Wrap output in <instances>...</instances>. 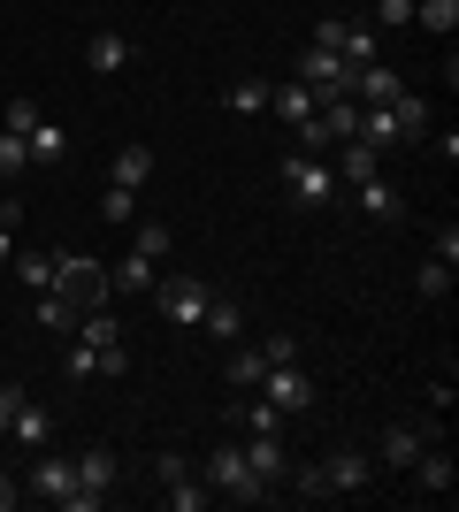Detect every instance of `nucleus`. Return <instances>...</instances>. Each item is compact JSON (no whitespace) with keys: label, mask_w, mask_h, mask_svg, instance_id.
Here are the masks:
<instances>
[{"label":"nucleus","mask_w":459,"mask_h":512,"mask_svg":"<svg viewBox=\"0 0 459 512\" xmlns=\"http://www.w3.org/2000/svg\"><path fill=\"white\" fill-rule=\"evenodd\" d=\"M207 490L215 497H230V505H261V482H253V467H245V451L238 444H215L207 451Z\"/></svg>","instance_id":"obj_1"},{"label":"nucleus","mask_w":459,"mask_h":512,"mask_svg":"<svg viewBox=\"0 0 459 512\" xmlns=\"http://www.w3.org/2000/svg\"><path fill=\"white\" fill-rule=\"evenodd\" d=\"M284 192H291V207H329V199H337L329 153H291V161H284Z\"/></svg>","instance_id":"obj_2"},{"label":"nucleus","mask_w":459,"mask_h":512,"mask_svg":"<svg viewBox=\"0 0 459 512\" xmlns=\"http://www.w3.org/2000/svg\"><path fill=\"white\" fill-rule=\"evenodd\" d=\"M146 299L161 306V321H176V329H199V314H207V299H215V291H207L199 276H161Z\"/></svg>","instance_id":"obj_3"},{"label":"nucleus","mask_w":459,"mask_h":512,"mask_svg":"<svg viewBox=\"0 0 459 512\" xmlns=\"http://www.w3.org/2000/svg\"><path fill=\"white\" fill-rule=\"evenodd\" d=\"M299 85L314 92V100H337V92H352V62L337 54V46H306L299 54Z\"/></svg>","instance_id":"obj_4"},{"label":"nucleus","mask_w":459,"mask_h":512,"mask_svg":"<svg viewBox=\"0 0 459 512\" xmlns=\"http://www.w3.org/2000/svg\"><path fill=\"white\" fill-rule=\"evenodd\" d=\"M253 390H261V398H268V406H276V413H284V421H291V413H306V406H314V375H306L299 360L268 367V375H261V383H253Z\"/></svg>","instance_id":"obj_5"},{"label":"nucleus","mask_w":459,"mask_h":512,"mask_svg":"<svg viewBox=\"0 0 459 512\" xmlns=\"http://www.w3.org/2000/svg\"><path fill=\"white\" fill-rule=\"evenodd\" d=\"M23 490L46 497V505H62V512H77V467H69L62 451H39V467L23 474Z\"/></svg>","instance_id":"obj_6"},{"label":"nucleus","mask_w":459,"mask_h":512,"mask_svg":"<svg viewBox=\"0 0 459 512\" xmlns=\"http://www.w3.org/2000/svg\"><path fill=\"white\" fill-rule=\"evenodd\" d=\"M69 467H77V512L108 505V490H115V451H108V444H85Z\"/></svg>","instance_id":"obj_7"},{"label":"nucleus","mask_w":459,"mask_h":512,"mask_svg":"<svg viewBox=\"0 0 459 512\" xmlns=\"http://www.w3.org/2000/svg\"><path fill=\"white\" fill-rule=\"evenodd\" d=\"M54 291L77 299V306H108V268H92L85 253H69V260H54Z\"/></svg>","instance_id":"obj_8"},{"label":"nucleus","mask_w":459,"mask_h":512,"mask_svg":"<svg viewBox=\"0 0 459 512\" xmlns=\"http://www.w3.org/2000/svg\"><path fill=\"white\" fill-rule=\"evenodd\" d=\"M322 482H329V497H360L375 482V459H368V451H352V444H337L322 459Z\"/></svg>","instance_id":"obj_9"},{"label":"nucleus","mask_w":459,"mask_h":512,"mask_svg":"<svg viewBox=\"0 0 459 512\" xmlns=\"http://www.w3.org/2000/svg\"><path fill=\"white\" fill-rule=\"evenodd\" d=\"M314 46H337L352 69H368V62H375V31H368V23H352V16H322Z\"/></svg>","instance_id":"obj_10"},{"label":"nucleus","mask_w":459,"mask_h":512,"mask_svg":"<svg viewBox=\"0 0 459 512\" xmlns=\"http://www.w3.org/2000/svg\"><path fill=\"white\" fill-rule=\"evenodd\" d=\"M245 467H253V482H261V490H276V482H284L291 474V459H284V436H276V428H253V436H245Z\"/></svg>","instance_id":"obj_11"},{"label":"nucleus","mask_w":459,"mask_h":512,"mask_svg":"<svg viewBox=\"0 0 459 512\" xmlns=\"http://www.w3.org/2000/svg\"><path fill=\"white\" fill-rule=\"evenodd\" d=\"M85 69H92V77L131 69V39H123V31H92V39H85Z\"/></svg>","instance_id":"obj_12"},{"label":"nucleus","mask_w":459,"mask_h":512,"mask_svg":"<svg viewBox=\"0 0 459 512\" xmlns=\"http://www.w3.org/2000/svg\"><path fill=\"white\" fill-rule=\"evenodd\" d=\"M352 138H360V146H398V138H406V123H398V107L383 100V107H360V130H352Z\"/></svg>","instance_id":"obj_13"},{"label":"nucleus","mask_w":459,"mask_h":512,"mask_svg":"<svg viewBox=\"0 0 459 512\" xmlns=\"http://www.w3.org/2000/svg\"><path fill=\"white\" fill-rule=\"evenodd\" d=\"M329 169H337V184H368V176H383V153H375V146H360V138H345Z\"/></svg>","instance_id":"obj_14"},{"label":"nucleus","mask_w":459,"mask_h":512,"mask_svg":"<svg viewBox=\"0 0 459 512\" xmlns=\"http://www.w3.org/2000/svg\"><path fill=\"white\" fill-rule=\"evenodd\" d=\"M314 107H322V100H314V92H306L299 77H291V85H268V115H284L291 130H299V123H314Z\"/></svg>","instance_id":"obj_15"},{"label":"nucleus","mask_w":459,"mask_h":512,"mask_svg":"<svg viewBox=\"0 0 459 512\" xmlns=\"http://www.w3.org/2000/svg\"><path fill=\"white\" fill-rule=\"evenodd\" d=\"M77 344H92V352H115L123 344V321L108 314V306H92V314H77V329H69Z\"/></svg>","instance_id":"obj_16"},{"label":"nucleus","mask_w":459,"mask_h":512,"mask_svg":"<svg viewBox=\"0 0 459 512\" xmlns=\"http://www.w3.org/2000/svg\"><path fill=\"white\" fill-rule=\"evenodd\" d=\"M199 329H207V337H215V344H238V337H245V306H238V299H207V314H199Z\"/></svg>","instance_id":"obj_17"},{"label":"nucleus","mask_w":459,"mask_h":512,"mask_svg":"<svg viewBox=\"0 0 459 512\" xmlns=\"http://www.w3.org/2000/svg\"><path fill=\"white\" fill-rule=\"evenodd\" d=\"M437 428H383V467H414Z\"/></svg>","instance_id":"obj_18"},{"label":"nucleus","mask_w":459,"mask_h":512,"mask_svg":"<svg viewBox=\"0 0 459 512\" xmlns=\"http://www.w3.org/2000/svg\"><path fill=\"white\" fill-rule=\"evenodd\" d=\"M8 436H16L23 451H46V436H54V413L23 398V406H16V421H8Z\"/></svg>","instance_id":"obj_19"},{"label":"nucleus","mask_w":459,"mask_h":512,"mask_svg":"<svg viewBox=\"0 0 459 512\" xmlns=\"http://www.w3.org/2000/svg\"><path fill=\"white\" fill-rule=\"evenodd\" d=\"M23 146H31V169H54V161L69 153V138H62V123H46V115H39V123L23 130Z\"/></svg>","instance_id":"obj_20"},{"label":"nucleus","mask_w":459,"mask_h":512,"mask_svg":"<svg viewBox=\"0 0 459 512\" xmlns=\"http://www.w3.org/2000/svg\"><path fill=\"white\" fill-rule=\"evenodd\" d=\"M207 497H215V490H207L199 474H169V482H161V505H169V512H199Z\"/></svg>","instance_id":"obj_21"},{"label":"nucleus","mask_w":459,"mask_h":512,"mask_svg":"<svg viewBox=\"0 0 459 512\" xmlns=\"http://www.w3.org/2000/svg\"><path fill=\"white\" fill-rule=\"evenodd\" d=\"M222 375H230V383L238 390H253L268 375V360H261V344H230V360H222Z\"/></svg>","instance_id":"obj_22"},{"label":"nucleus","mask_w":459,"mask_h":512,"mask_svg":"<svg viewBox=\"0 0 459 512\" xmlns=\"http://www.w3.org/2000/svg\"><path fill=\"white\" fill-rule=\"evenodd\" d=\"M414 23L429 31V39H452L459 31V0H414Z\"/></svg>","instance_id":"obj_23"},{"label":"nucleus","mask_w":459,"mask_h":512,"mask_svg":"<svg viewBox=\"0 0 459 512\" xmlns=\"http://www.w3.org/2000/svg\"><path fill=\"white\" fill-rule=\"evenodd\" d=\"M360 214H368V222H398L406 207H398V192L383 184V176H368V184H360Z\"/></svg>","instance_id":"obj_24"},{"label":"nucleus","mask_w":459,"mask_h":512,"mask_svg":"<svg viewBox=\"0 0 459 512\" xmlns=\"http://www.w3.org/2000/svg\"><path fill=\"white\" fill-rule=\"evenodd\" d=\"M406 474H414V482H421L429 497H444V490H452V459H444V451H421V459H414Z\"/></svg>","instance_id":"obj_25"},{"label":"nucleus","mask_w":459,"mask_h":512,"mask_svg":"<svg viewBox=\"0 0 459 512\" xmlns=\"http://www.w3.org/2000/svg\"><path fill=\"white\" fill-rule=\"evenodd\" d=\"M146 176H153V153H146V146H123V153H115V176H108V184H123V192H138Z\"/></svg>","instance_id":"obj_26"},{"label":"nucleus","mask_w":459,"mask_h":512,"mask_svg":"<svg viewBox=\"0 0 459 512\" xmlns=\"http://www.w3.org/2000/svg\"><path fill=\"white\" fill-rule=\"evenodd\" d=\"M222 100L238 107V115H268V77H238V85L222 92Z\"/></svg>","instance_id":"obj_27"},{"label":"nucleus","mask_w":459,"mask_h":512,"mask_svg":"<svg viewBox=\"0 0 459 512\" xmlns=\"http://www.w3.org/2000/svg\"><path fill=\"white\" fill-rule=\"evenodd\" d=\"M115 283H123V291H138V299H146L153 283H161V276H153V253H131V260H123V268H115Z\"/></svg>","instance_id":"obj_28"},{"label":"nucleus","mask_w":459,"mask_h":512,"mask_svg":"<svg viewBox=\"0 0 459 512\" xmlns=\"http://www.w3.org/2000/svg\"><path fill=\"white\" fill-rule=\"evenodd\" d=\"M39 321L69 337V329H77V299H62V291H39Z\"/></svg>","instance_id":"obj_29"},{"label":"nucleus","mask_w":459,"mask_h":512,"mask_svg":"<svg viewBox=\"0 0 459 512\" xmlns=\"http://www.w3.org/2000/svg\"><path fill=\"white\" fill-rule=\"evenodd\" d=\"M31 169V146H23V130H0V184L8 176H23Z\"/></svg>","instance_id":"obj_30"},{"label":"nucleus","mask_w":459,"mask_h":512,"mask_svg":"<svg viewBox=\"0 0 459 512\" xmlns=\"http://www.w3.org/2000/svg\"><path fill=\"white\" fill-rule=\"evenodd\" d=\"M16 276L31 283V291H54V260L46 253H16Z\"/></svg>","instance_id":"obj_31"},{"label":"nucleus","mask_w":459,"mask_h":512,"mask_svg":"<svg viewBox=\"0 0 459 512\" xmlns=\"http://www.w3.org/2000/svg\"><path fill=\"white\" fill-rule=\"evenodd\" d=\"M131 214H138V192H123V184L100 192V222H131Z\"/></svg>","instance_id":"obj_32"},{"label":"nucleus","mask_w":459,"mask_h":512,"mask_svg":"<svg viewBox=\"0 0 459 512\" xmlns=\"http://www.w3.org/2000/svg\"><path fill=\"white\" fill-rule=\"evenodd\" d=\"M16 230H23V199H0V260H16Z\"/></svg>","instance_id":"obj_33"},{"label":"nucleus","mask_w":459,"mask_h":512,"mask_svg":"<svg viewBox=\"0 0 459 512\" xmlns=\"http://www.w3.org/2000/svg\"><path fill=\"white\" fill-rule=\"evenodd\" d=\"M69 383H92V375H100V352H92V344H77V337H69Z\"/></svg>","instance_id":"obj_34"},{"label":"nucleus","mask_w":459,"mask_h":512,"mask_svg":"<svg viewBox=\"0 0 459 512\" xmlns=\"http://www.w3.org/2000/svg\"><path fill=\"white\" fill-rule=\"evenodd\" d=\"M421 299H452V260H429V268H421Z\"/></svg>","instance_id":"obj_35"},{"label":"nucleus","mask_w":459,"mask_h":512,"mask_svg":"<svg viewBox=\"0 0 459 512\" xmlns=\"http://www.w3.org/2000/svg\"><path fill=\"white\" fill-rule=\"evenodd\" d=\"M284 482H291L299 497H329V482H322V459H314V467H291Z\"/></svg>","instance_id":"obj_36"},{"label":"nucleus","mask_w":459,"mask_h":512,"mask_svg":"<svg viewBox=\"0 0 459 512\" xmlns=\"http://www.w3.org/2000/svg\"><path fill=\"white\" fill-rule=\"evenodd\" d=\"M261 360H268V367H284V360H299V337H284V329H276V337H261Z\"/></svg>","instance_id":"obj_37"},{"label":"nucleus","mask_w":459,"mask_h":512,"mask_svg":"<svg viewBox=\"0 0 459 512\" xmlns=\"http://www.w3.org/2000/svg\"><path fill=\"white\" fill-rule=\"evenodd\" d=\"M375 16H383V31H406V23H414V0H375Z\"/></svg>","instance_id":"obj_38"},{"label":"nucleus","mask_w":459,"mask_h":512,"mask_svg":"<svg viewBox=\"0 0 459 512\" xmlns=\"http://www.w3.org/2000/svg\"><path fill=\"white\" fill-rule=\"evenodd\" d=\"M138 253H153V260L169 253V222H138Z\"/></svg>","instance_id":"obj_39"},{"label":"nucleus","mask_w":459,"mask_h":512,"mask_svg":"<svg viewBox=\"0 0 459 512\" xmlns=\"http://www.w3.org/2000/svg\"><path fill=\"white\" fill-rule=\"evenodd\" d=\"M16 406H23V383H8V390H0V436H8V421H16Z\"/></svg>","instance_id":"obj_40"},{"label":"nucleus","mask_w":459,"mask_h":512,"mask_svg":"<svg viewBox=\"0 0 459 512\" xmlns=\"http://www.w3.org/2000/svg\"><path fill=\"white\" fill-rule=\"evenodd\" d=\"M16 497H23V482H16V474H0V512L16 505Z\"/></svg>","instance_id":"obj_41"}]
</instances>
